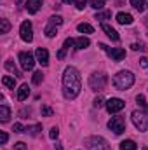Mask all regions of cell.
I'll use <instances>...</instances> for the list:
<instances>
[{
  "mask_svg": "<svg viewBox=\"0 0 148 150\" xmlns=\"http://www.w3.org/2000/svg\"><path fill=\"white\" fill-rule=\"evenodd\" d=\"M108 127H110L115 134H120V133H124V131H125V119H124V117H120V115H117V117H111L110 122H108Z\"/></svg>",
  "mask_w": 148,
  "mask_h": 150,
  "instance_id": "obj_6",
  "label": "cell"
},
{
  "mask_svg": "<svg viewBox=\"0 0 148 150\" xmlns=\"http://www.w3.org/2000/svg\"><path fill=\"white\" fill-rule=\"evenodd\" d=\"M38 131H42V126H40V124H35V126H28L25 133H28V134H32V136H37Z\"/></svg>",
  "mask_w": 148,
  "mask_h": 150,
  "instance_id": "obj_23",
  "label": "cell"
},
{
  "mask_svg": "<svg viewBox=\"0 0 148 150\" xmlns=\"http://www.w3.org/2000/svg\"><path fill=\"white\" fill-rule=\"evenodd\" d=\"M77 30H78L80 33H92V32H94V28H92L89 23H80V25L77 26Z\"/></svg>",
  "mask_w": 148,
  "mask_h": 150,
  "instance_id": "obj_20",
  "label": "cell"
},
{
  "mask_svg": "<svg viewBox=\"0 0 148 150\" xmlns=\"http://www.w3.org/2000/svg\"><path fill=\"white\" fill-rule=\"evenodd\" d=\"M42 2H44V0H28V2H26V11H28L30 14L38 12V9L42 7Z\"/></svg>",
  "mask_w": 148,
  "mask_h": 150,
  "instance_id": "obj_13",
  "label": "cell"
},
{
  "mask_svg": "<svg viewBox=\"0 0 148 150\" xmlns=\"http://www.w3.org/2000/svg\"><path fill=\"white\" fill-rule=\"evenodd\" d=\"M28 94H30V87H28V84H23V86L18 89V100H19V101H25V100L28 98Z\"/></svg>",
  "mask_w": 148,
  "mask_h": 150,
  "instance_id": "obj_17",
  "label": "cell"
},
{
  "mask_svg": "<svg viewBox=\"0 0 148 150\" xmlns=\"http://www.w3.org/2000/svg\"><path fill=\"white\" fill-rule=\"evenodd\" d=\"M131 119H132V124L136 126V129L140 131H147L148 129V115L141 110H134L131 113Z\"/></svg>",
  "mask_w": 148,
  "mask_h": 150,
  "instance_id": "obj_4",
  "label": "cell"
},
{
  "mask_svg": "<svg viewBox=\"0 0 148 150\" xmlns=\"http://www.w3.org/2000/svg\"><path fill=\"white\" fill-rule=\"evenodd\" d=\"M12 131H14V133H25V131H26V127H25L23 124H19V122H16V124L12 126Z\"/></svg>",
  "mask_w": 148,
  "mask_h": 150,
  "instance_id": "obj_30",
  "label": "cell"
},
{
  "mask_svg": "<svg viewBox=\"0 0 148 150\" xmlns=\"http://www.w3.org/2000/svg\"><path fill=\"white\" fill-rule=\"evenodd\" d=\"M89 38L87 37H78V38H73V47L75 49H85L89 47Z\"/></svg>",
  "mask_w": 148,
  "mask_h": 150,
  "instance_id": "obj_15",
  "label": "cell"
},
{
  "mask_svg": "<svg viewBox=\"0 0 148 150\" xmlns=\"http://www.w3.org/2000/svg\"><path fill=\"white\" fill-rule=\"evenodd\" d=\"M19 63H21L23 70H32V68H33V65H35L33 54H32V52H26V51L19 52Z\"/></svg>",
  "mask_w": 148,
  "mask_h": 150,
  "instance_id": "obj_8",
  "label": "cell"
},
{
  "mask_svg": "<svg viewBox=\"0 0 148 150\" xmlns=\"http://www.w3.org/2000/svg\"><path fill=\"white\" fill-rule=\"evenodd\" d=\"M132 84H134V75L131 72H127V70H122L113 77V86L118 91H127Z\"/></svg>",
  "mask_w": 148,
  "mask_h": 150,
  "instance_id": "obj_2",
  "label": "cell"
},
{
  "mask_svg": "<svg viewBox=\"0 0 148 150\" xmlns=\"http://www.w3.org/2000/svg\"><path fill=\"white\" fill-rule=\"evenodd\" d=\"M108 18H111V12H110V11L96 12V19H99V21H103V19H108Z\"/></svg>",
  "mask_w": 148,
  "mask_h": 150,
  "instance_id": "obj_26",
  "label": "cell"
},
{
  "mask_svg": "<svg viewBox=\"0 0 148 150\" xmlns=\"http://www.w3.org/2000/svg\"><path fill=\"white\" fill-rule=\"evenodd\" d=\"M63 2H65V4H70V2H73V0H63Z\"/></svg>",
  "mask_w": 148,
  "mask_h": 150,
  "instance_id": "obj_43",
  "label": "cell"
},
{
  "mask_svg": "<svg viewBox=\"0 0 148 150\" xmlns=\"http://www.w3.org/2000/svg\"><path fill=\"white\" fill-rule=\"evenodd\" d=\"M120 150H138V149H136V143L132 140H125V142L120 143Z\"/></svg>",
  "mask_w": 148,
  "mask_h": 150,
  "instance_id": "obj_21",
  "label": "cell"
},
{
  "mask_svg": "<svg viewBox=\"0 0 148 150\" xmlns=\"http://www.w3.org/2000/svg\"><path fill=\"white\" fill-rule=\"evenodd\" d=\"M44 33H45V37L52 38L58 35V25H54V23H47V26H45V30H44Z\"/></svg>",
  "mask_w": 148,
  "mask_h": 150,
  "instance_id": "obj_14",
  "label": "cell"
},
{
  "mask_svg": "<svg viewBox=\"0 0 148 150\" xmlns=\"http://www.w3.org/2000/svg\"><path fill=\"white\" fill-rule=\"evenodd\" d=\"M103 105H106V103H105V98H103V96H98V98L94 100V107L99 108V107H103Z\"/></svg>",
  "mask_w": 148,
  "mask_h": 150,
  "instance_id": "obj_31",
  "label": "cell"
},
{
  "mask_svg": "<svg viewBox=\"0 0 148 150\" xmlns=\"http://www.w3.org/2000/svg\"><path fill=\"white\" fill-rule=\"evenodd\" d=\"M85 145H87V150H111L108 142L101 136H89L85 140Z\"/></svg>",
  "mask_w": 148,
  "mask_h": 150,
  "instance_id": "obj_3",
  "label": "cell"
},
{
  "mask_svg": "<svg viewBox=\"0 0 148 150\" xmlns=\"http://www.w3.org/2000/svg\"><path fill=\"white\" fill-rule=\"evenodd\" d=\"M2 84H4L5 87H11V89H14V87H16V80H14L12 77H9V75H5V77L2 79Z\"/></svg>",
  "mask_w": 148,
  "mask_h": 150,
  "instance_id": "obj_22",
  "label": "cell"
},
{
  "mask_svg": "<svg viewBox=\"0 0 148 150\" xmlns=\"http://www.w3.org/2000/svg\"><path fill=\"white\" fill-rule=\"evenodd\" d=\"M5 68H7V70H9L11 74L18 75V77H21V72H19L18 68H16V65L12 63V59H7V61H5Z\"/></svg>",
  "mask_w": 148,
  "mask_h": 150,
  "instance_id": "obj_19",
  "label": "cell"
},
{
  "mask_svg": "<svg viewBox=\"0 0 148 150\" xmlns=\"http://www.w3.org/2000/svg\"><path fill=\"white\" fill-rule=\"evenodd\" d=\"M9 119H11V108L7 105H0V120L9 122Z\"/></svg>",
  "mask_w": 148,
  "mask_h": 150,
  "instance_id": "obj_18",
  "label": "cell"
},
{
  "mask_svg": "<svg viewBox=\"0 0 148 150\" xmlns=\"http://www.w3.org/2000/svg\"><path fill=\"white\" fill-rule=\"evenodd\" d=\"M58 134H59V129H58V127H52V129H51V133H49L51 140H56V138H58Z\"/></svg>",
  "mask_w": 148,
  "mask_h": 150,
  "instance_id": "obj_35",
  "label": "cell"
},
{
  "mask_svg": "<svg viewBox=\"0 0 148 150\" xmlns=\"http://www.w3.org/2000/svg\"><path fill=\"white\" fill-rule=\"evenodd\" d=\"M131 5L136 9V11H145V7H147V4H145V0H131Z\"/></svg>",
  "mask_w": 148,
  "mask_h": 150,
  "instance_id": "obj_24",
  "label": "cell"
},
{
  "mask_svg": "<svg viewBox=\"0 0 148 150\" xmlns=\"http://www.w3.org/2000/svg\"><path fill=\"white\" fill-rule=\"evenodd\" d=\"M106 86V75L105 74H92L89 77V87L92 91H103Z\"/></svg>",
  "mask_w": 148,
  "mask_h": 150,
  "instance_id": "obj_5",
  "label": "cell"
},
{
  "mask_svg": "<svg viewBox=\"0 0 148 150\" xmlns=\"http://www.w3.org/2000/svg\"><path fill=\"white\" fill-rule=\"evenodd\" d=\"M82 89V80H80V74L73 67H66L65 74H63V94L66 100H75L80 94Z\"/></svg>",
  "mask_w": 148,
  "mask_h": 150,
  "instance_id": "obj_1",
  "label": "cell"
},
{
  "mask_svg": "<svg viewBox=\"0 0 148 150\" xmlns=\"http://www.w3.org/2000/svg\"><path fill=\"white\" fill-rule=\"evenodd\" d=\"M14 150H26V145H25L23 142H18V143L14 145Z\"/></svg>",
  "mask_w": 148,
  "mask_h": 150,
  "instance_id": "obj_38",
  "label": "cell"
},
{
  "mask_svg": "<svg viewBox=\"0 0 148 150\" xmlns=\"http://www.w3.org/2000/svg\"><path fill=\"white\" fill-rule=\"evenodd\" d=\"M101 28H103V32H105V33H106V35H108V37H110L111 40H113V42H118V40H120L118 33H117V30H115V28H111L110 25L103 23V25H101Z\"/></svg>",
  "mask_w": 148,
  "mask_h": 150,
  "instance_id": "obj_12",
  "label": "cell"
},
{
  "mask_svg": "<svg viewBox=\"0 0 148 150\" xmlns=\"http://www.w3.org/2000/svg\"><path fill=\"white\" fill-rule=\"evenodd\" d=\"M106 110L110 113H117V112H120L124 107H125V103L120 100V98H110V100H106Z\"/></svg>",
  "mask_w": 148,
  "mask_h": 150,
  "instance_id": "obj_10",
  "label": "cell"
},
{
  "mask_svg": "<svg viewBox=\"0 0 148 150\" xmlns=\"http://www.w3.org/2000/svg\"><path fill=\"white\" fill-rule=\"evenodd\" d=\"M19 33H21V38L25 42H32L33 40V26L30 21H23L21 23V28H19Z\"/></svg>",
  "mask_w": 148,
  "mask_h": 150,
  "instance_id": "obj_9",
  "label": "cell"
},
{
  "mask_svg": "<svg viewBox=\"0 0 148 150\" xmlns=\"http://www.w3.org/2000/svg\"><path fill=\"white\" fill-rule=\"evenodd\" d=\"M11 30V23L7 19H0V33H7Z\"/></svg>",
  "mask_w": 148,
  "mask_h": 150,
  "instance_id": "obj_25",
  "label": "cell"
},
{
  "mask_svg": "<svg viewBox=\"0 0 148 150\" xmlns=\"http://www.w3.org/2000/svg\"><path fill=\"white\" fill-rule=\"evenodd\" d=\"M103 5H105V0H91V7L96 9V11L103 9Z\"/></svg>",
  "mask_w": 148,
  "mask_h": 150,
  "instance_id": "obj_28",
  "label": "cell"
},
{
  "mask_svg": "<svg viewBox=\"0 0 148 150\" xmlns=\"http://www.w3.org/2000/svg\"><path fill=\"white\" fill-rule=\"evenodd\" d=\"M7 138H9V136H7V133H5V131H2V133H0V143H2V145H5V143H7Z\"/></svg>",
  "mask_w": 148,
  "mask_h": 150,
  "instance_id": "obj_36",
  "label": "cell"
},
{
  "mask_svg": "<svg viewBox=\"0 0 148 150\" xmlns=\"http://www.w3.org/2000/svg\"><path fill=\"white\" fill-rule=\"evenodd\" d=\"M56 150H63V149H61V145H59V143H56Z\"/></svg>",
  "mask_w": 148,
  "mask_h": 150,
  "instance_id": "obj_42",
  "label": "cell"
},
{
  "mask_svg": "<svg viewBox=\"0 0 148 150\" xmlns=\"http://www.w3.org/2000/svg\"><path fill=\"white\" fill-rule=\"evenodd\" d=\"M65 47H66V49L73 47V38H66V40H65Z\"/></svg>",
  "mask_w": 148,
  "mask_h": 150,
  "instance_id": "obj_39",
  "label": "cell"
},
{
  "mask_svg": "<svg viewBox=\"0 0 148 150\" xmlns=\"http://www.w3.org/2000/svg\"><path fill=\"white\" fill-rule=\"evenodd\" d=\"M65 54H66V47H63V49L58 52V58H59V59H63V58H65Z\"/></svg>",
  "mask_w": 148,
  "mask_h": 150,
  "instance_id": "obj_40",
  "label": "cell"
},
{
  "mask_svg": "<svg viewBox=\"0 0 148 150\" xmlns=\"http://www.w3.org/2000/svg\"><path fill=\"white\" fill-rule=\"evenodd\" d=\"M136 101H138V105H140V107H143L145 110H148V103H147V100H145V96H143V94H138V96H136Z\"/></svg>",
  "mask_w": 148,
  "mask_h": 150,
  "instance_id": "obj_27",
  "label": "cell"
},
{
  "mask_svg": "<svg viewBox=\"0 0 148 150\" xmlns=\"http://www.w3.org/2000/svg\"><path fill=\"white\" fill-rule=\"evenodd\" d=\"M52 108H51V107H42V115H44V117H51V115H52Z\"/></svg>",
  "mask_w": 148,
  "mask_h": 150,
  "instance_id": "obj_32",
  "label": "cell"
},
{
  "mask_svg": "<svg viewBox=\"0 0 148 150\" xmlns=\"http://www.w3.org/2000/svg\"><path fill=\"white\" fill-rule=\"evenodd\" d=\"M143 23H145V26H147V28H148V16H147V18H145V19H143Z\"/></svg>",
  "mask_w": 148,
  "mask_h": 150,
  "instance_id": "obj_41",
  "label": "cell"
},
{
  "mask_svg": "<svg viewBox=\"0 0 148 150\" xmlns=\"http://www.w3.org/2000/svg\"><path fill=\"white\" fill-rule=\"evenodd\" d=\"M35 56H37V61L42 67H47L49 65V52H47V49L38 47L37 51H35Z\"/></svg>",
  "mask_w": 148,
  "mask_h": 150,
  "instance_id": "obj_11",
  "label": "cell"
},
{
  "mask_svg": "<svg viewBox=\"0 0 148 150\" xmlns=\"http://www.w3.org/2000/svg\"><path fill=\"white\" fill-rule=\"evenodd\" d=\"M143 150H148V147H143Z\"/></svg>",
  "mask_w": 148,
  "mask_h": 150,
  "instance_id": "obj_44",
  "label": "cell"
},
{
  "mask_svg": "<svg viewBox=\"0 0 148 150\" xmlns=\"http://www.w3.org/2000/svg\"><path fill=\"white\" fill-rule=\"evenodd\" d=\"M131 49H132V51H140V49H141V51H145V45H143V44H132V45H131Z\"/></svg>",
  "mask_w": 148,
  "mask_h": 150,
  "instance_id": "obj_37",
  "label": "cell"
},
{
  "mask_svg": "<svg viewBox=\"0 0 148 150\" xmlns=\"http://www.w3.org/2000/svg\"><path fill=\"white\" fill-rule=\"evenodd\" d=\"M99 47H101L103 51H106V52H108V56H110L113 61H122V59L125 58V51H124V49H120V47L110 49V47H108V45H105V44H99Z\"/></svg>",
  "mask_w": 148,
  "mask_h": 150,
  "instance_id": "obj_7",
  "label": "cell"
},
{
  "mask_svg": "<svg viewBox=\"0 0 148 150\" xmlns=\"http://www.w3.org/2000/svg\"><path fill=\"white\" fill-rule=\"evenodd\" d=\"M32 80H33V84H37V86H38V84H42V80H44V75H42V72H35Z\"/></svg>",
  "mask_w": 148,
  "mask_h": 150,
  "instance_id": "obj_29",
  "label": "cell"
},
{
  "mask_svg": "<svg viewBox=\"0 0 148 150\" xmlns=\"http://www.w3.org/2000/svg\"><path fill=\"white\" fill-rule=\"evenodd\" d=\"M140 67H141V68H143L145 72H148V58H147V56L140 59Z\"/></svg>",
  "mask_w": 148,
  "mask_h": 150,
  "instance_id": "obj_33",
  "label": "cell"
},
{
  "mask_svg": "<svg viewBox=\"0 0 148 150\" xmlns=\"http://www.w3.org/2000/svg\"><path fill=\"white\" fill-rule=\"evenodd\" d=\"M73 2H75V5H77L78 11H82L85 7V4H87V0H73Z\"/></svg>",
  "mask_w": 148,
  "mask_h": 150,
  "instance_id": "obj_34",
  "label": "cell"
},
{
  "mask_svg": "<svg viewBox=\"0 0 148 150\" xmlns=\"http://www.w3.org/2000/svg\"><path fill=\"white\" fill-rule=\"evenodd\" d=\"M117 21H118L120 25H131L134 19H132V16L127 14V12H118V14H117Z\"/></svg>",
  "mask_w": 148,
  "mask_h": 150,
  "instance_id": "obj_16",
  "label": "cell"
}]
</instances>
